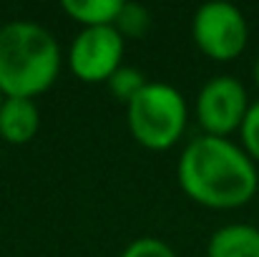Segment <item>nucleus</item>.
<instances>
[{
	"label": "nucleus",
	"mask_w": 259,
	"mask_h": 257,
	"mask_svg": "<svg viewBox=\"0 0 259 257\" xmlns=\"http://www.w3.org/2000/svg\"><path fill=\"white\" fill-rule=\"evenodd\" d=\"M176 179L184 194L206 209H239L259 189L257 164L249 154L229 139L206 134L184 146Z\"/></svg>",
	"instance_id": "nucleus-1"
},
{
	"label": "nucleus",
	"mask_w": 259,
	"mask_h": 257,
	"mask_svg": "<svg viewBox=\"0 0 259 257\" xmlns=\"http://www.w3.org/2000/svg\"><path fill=\"white\" fill-rule=\"evenodd\" d=\"M63 53L56 35L33 20L0 28V91L5 98H38L58 81Z\"/></svg>",
	"instance_id": "nucleus-2"
},
{
	"label": "nucleus",
	"mask_w": 259,
	"mask_h": 257,
	"mask_svg": "<svg viewBox=\"0 0 259 257\" xmlns=\"http://www.w3.org/2000/svg\"><path fill=\"white\" fill-rule=\"evenodd\" d=\"M128 131L134 141L149 152L176 146L189 124V106L169 84L149 81L146 88L126 106Z\"/></svg>",
	"instance_id": "nucleus-3"
},
{
	"label": "nucleus",
	"mask_w": 259,
	"mask_h": 257,
	"mask_svg": "<svg viewBox=\"0 0 259 257\" xmlns=\"http://www.w3.org/2000/svg\"><path fill=\"white\" fill-rule=\"evenodd\" d=\"M191 38L206 58L217 63H227L244 53L249 41V25L244 13L237 5L222 0L204 3L194 13Z\"/></svg>",
	"instance_id": "nucleus-4"
},
{
	"label": "nucleus",
	"mask_w": 259,
	"mask_h": 257,
	"mask_svg": "<svg viewBox=\"0 0 259 257\" xmlns=\"http://www.w3.org/2000/svg\"><path fill=\"white\" fill-rule=\"evenodd\" d=\"M249 106L252 103L247 88L239 79L214 76L199 88L194 101V116L206 136L229 139V134L242 129Z\"/></svg>",
	"instance_id": "nucleus-5"
},
{
	"label": "nucleus",
	"mask_w": 259,
	"mask_h": 257,
	"mask_svg": "<svg viewBox=\"0 0 259 257\" xmlns=\"http://www.w3.org/2000/svg\"><path fill=\"white\" fill-rule=\"evenodd\" d=\"M126 41L113 28H83L68 48V68L83 84H108V79L123 66Z\"/></svg>",
	"instance_id": "nucleus-6"
},
{
	"label": "nucleus",
	"mask_w": 259,
	"mask_h": 257,
	"mask_svg": "<svg viewBox=\"0 0 259 257\" xmlns=\"http://www.w3.org/2000/svg\"><path fill=\"white\" fill-rule=\"evenodd\" d=\"M40 131V108L33 98H5L0 106V139L23 146Z\"/></svg>",
	"instance_id": "nucleus-7"
},
{
	"label": "nucleus",
	"mask_w": 259,
	"mask_h": 257,
	"mask_svg": "<svg viewBox=\"0 0 259 257\" xmlns=\"http://www.w3.org/2000/svg\"><path fill=\"white\" fill-rule=\"evenodd\" d=\"M206 257H259V227L252 225H224L209 242Z\"/></svg>",
	"instance_id": "nucleus-8"
},
{
	"label": "nucleus",
	"mask_w": 259,
	"mask_h": 257,
	"mask_svg": "<svg viewBox=\"0 0 259 257\" xmlns=\"http://www.w3.org/2000/svg\"><path fill=\"white\" fill-rule=\"evenodd\" d=\"M121 0H63V13L81 28H106L113 25L121 13Z\"/></svg>",
	"instance_id": "nucleus-9"
},
{
	"label": "nucleus",
	"mask_w": 259,
	"mask_h": 257,
	"mask_svg": "<svg viewBox=\"0 0 259 257\" xmlns=\"http://www.w3.org/2000/svg\"><path fill=\"white\" fill-rule=\"evenodd\" d=\"M149 25H151V15L139 3H123L121 5V13H118V18L113 23V28L123 35V41L126 38H141V35H146Z\"/></svg>",
	"instance_id": "nucleus-10"
},
{
	"label": "nucleus",
	"mask_w": 259,
	"mask_h": 257,
	"mask_svg": "<svg viewBox=\"0 0 259 257\" xmlns=\"http://www.w3.org/2000/svg\"><path fill=\"white\" fill-rule=\"evenodd\" d=\"M146 76L139 71V68H131V66H121L111 79H108V88H111V93L118 98V101H123L126 106L146 88Z\"/></svg>",
	"instance_id": "nucleus-11"
},
{
	"label": "nucleus",
	"mask_w": 259,
	"mask_h": 257,
	"mask_svg": "<svg viewBox=\"0 0 259 257\" xmlns=\"http://www.w3.org/2000/svg\"><path fill=\"white\" fill-rule=\"evenodd\" d=\"M242 136V149L249 154V159L259 164V101H254L244 116V124L239 129Z\"/></svg>",
	"instance_id": "nucleus-12"
},
{
	"label": "nucleus",
	"mask_w": 259,
	"mask_h": 257,
	"mask_svg": "<svg viewBox=\"0 0 259 257\" xmlns=\"http://www.w3.org/2000/svg\"><path fill=\"white\" fill-rule=\"evenodd\" d=\"M121 257H179V255L174 252V247L169 242H164L159 237H139V240L126 245Z\"/></svg>",
	"instance_id": "nucleus-13"
},
{
	"label": "nucleus",
	"mask_w": 259,
	"mask_h": 257,
	"mask_svg": "<svg viewBox=\"0 0 259 257\" xmlns=\"http://www.w3.org/2000/svg\"><path fill=\"white\" fill-rule=\"evenodd\" d=\"M254 84L259 88V56H257V61H254Z\"/></svg>",
	"instance_id": "nucleus-14"
},
{
	"label": "nucleus",
	"mask_w": 259,
	"mask_h": 257,
	"mask_svg": "<svg viewBox=\"0 0 259 257\" xmlns=\"http://www.w3.org/2000/svg\"><path fill=\"white\" fill-rule=\"evenodd\" d=\"M3 101H5V96H3V91H0V106H3Z\"/></svg>",
	"instance_id": "nucleus-15"
},
{
	"label": "nucleus",
	"mask_w": 259,
	"mask_h": 257,
	"mask_svg": "<svg viewBox=\"0 0 259 257\" xmlns=\"http://www.w3.org/2000/svg\"><path fill=\"white\" fill-rule=\"evenodd\" d=\"M0 28H3V20H0Z\"/></svg>",
	"instance_id": "nucleus-16"
}]
</instances>
